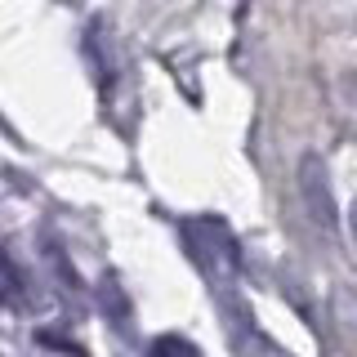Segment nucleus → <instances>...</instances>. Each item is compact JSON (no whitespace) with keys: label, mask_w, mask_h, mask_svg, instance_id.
<instances>
[{"label":"nucleus","mask_w":357,"mask_h":357,"mask_svg":"<svg viewBox=\"0 0 357 357\" xmlns=\"http://www.w3.org/2000/svg\"><path fill=\"white\" fill-rule=\"evenodd\" d=\"M299 192H304L312 219L326 223V228H335V201H331V188H326V165H321V156H304V170H299Z\"/></svg>","instance_id":"f257e3e1"},{"label":"nucleus","mask_w":357,"mask_h":357,"mask_svg":"<svg viewBox=\"0 0 357 357\" xmlns=\"http://www.w3.org/2000/svg\"><path fill=\"white\" fill-rule=\"evenodd\" d=\"M148 357H201V349L192 340H183V335H156Z\"/></svg>","instance_id":"f03ea898"},{"label":"nucleus","mask_w":357,"mask_h":357,"mask_svg":"<svg viewBox=\"0 0 357 357\" xmlns=\"http://www.w3.org/2000/svg\"><path fill=\"white\" fill-rule=\"evenodd\" d=\"M18 286H22L18 268L9 264V255H5V250H0V304H9V299H18Z\"/></svg>","instance_id":"7ed1b4c3"}]
</instances>
